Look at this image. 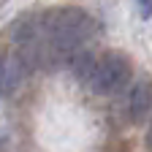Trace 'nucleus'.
I'll return each instance as SVG.
<instances>
[{
	"label": "nucleus",
	"instance_id": "nucleus-1",
	"mask_svg": "<svg viewBox=\"0 0 152 152\" xmlns=\"http://www.w3.org/2000/svg\"><path fill=\"white\" fill-rule=\"evenodd\" d=\"M46 14V54L49 63L68 60L71 54L82 52V46L98 33V22L84 8H54Z\"/></svg>",
	"mask_w": 152,
	"mask_h": 152
},
{
	"label": "nucleus",
	"instance_id": "nucleus-2",
	"mask_svg": "<svg viewBox=\"0 0 152 152\" xmlns=\"http://www.w3.org/2000/svg\"><path fill=\"white\" fill-rule=\"evenodd\" d=\"M130 79V63L128 57L120 54V52H106L101 60H95V68L90 73V90L95 95H117Z\"/></svg>",
	"mask_w": 152,
	"mask_h": 152
},
{
	"label": "nucleus",
	"instance_id": "nucleus-3",
	"mask_svg": "<svg viewBox=\"0 0 152 152\" xmlns=\"http://www.w3.org/2000/svg\"><path fill=\"white\" fill-rule=\"evenodd\" d=\"M27 71H30L27 63L16 52L14 54H0V98L11 95L19 84H22L25 76H27Z\"/></svg>",
	"mask_w": 152,
	"mask_h": 152
},
{
	"label": "nucleus",
	"instance_id": "nucleus-4",
	"mask_svg": "<svg viewBox=\"0 0 152 152\" xmlns=\"http://www.w3.org/2000/svg\"><path fill=\"white\" fill-rule=\"evenodd\" d=\"M152 111V82L149 79H139L128 92V117L130 122H144Z\"/></svg>",
	"mask_w": 152,
	"mask_h": 152
},
{
	"label": "nucleus",
	"instance_id": "nucleus-5",
	"mask_svg": "<svg viewBox=\"0 0 152 152\" xmlns=\"http://www.w3.org/2000/svg\"><path fill=\"white\" fill-rule=\"evenodd\" d=\"M136 6H139L141 19H149L152 16V0H136Z\"/></svg>",
	"mask_w": 152,
	"mask_h": 152
},
{
	"label": "nucleus",
	"instance_id": "nucleus-6",
	"mask_svg": "<svg viewBox=\"0 0 152 152\" xmlns=\"http://www.w3.org/2000/svg\"><path fill=\"white\" fill-rule=\"evenodd\" d=\"M147 147H149V152H152V125H149V130H147Z\"/></svg>",
	"mask_w": 152,
	"mask_h": 152
}]
</instances>
